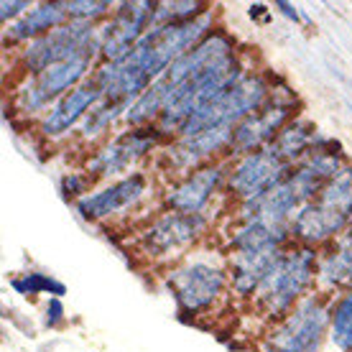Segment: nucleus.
I'll return each mask as SVG.
<instances>
[{"instance_id": "f257e3e1", "label": "nucleus", "mask_w": 352, "mask_h": 352, "mask_svg": "<svg viewBox=\"0 0 352 352\" xmlns=\"http://www.w3.org/2000/svg\"><path fill=\"white\" fill-rule=\"evenodd\" d=\"M319 256L322 253L317 248L296 245V243L283 248L253 296V309L258 314L271 324L291 314L294 307L317 286Z\"/></svg>"}, {"instance_id": "f03ea898", "label": "nucleus", "mask_w": 352, "mask_h": 352, "mask_svg": "<svg viewBox=\"0 0 352 352\" xmlns=\"http://www.w3.org/2000/svg\"><path fill=\"white\" fill-rule=\"evenodd\" d=\"M166 289L184 317H199L217 307V301L230 289L228 258H182L166 271Z\"/></svg>"}, {"instance_id": "7ed1b4c3", "label": "nucleus", "mask_w": 352, "mask_h": 352, "mask_svg": "<svg viewBox=\"0 0 352 352\" xmlns=\"http://www.w3.org/2000/svg\"><path fill=\"white\" fill-rule=\"evenodd\" d=\"M329 301L319 291L304 296L291 314L271 324L263 337V352H322L329 337Z\"/></svg>"}, {"instance_id": "20e7f679", "label": "nucleus", "mask_w": 352, "mask_h": 352, "mask_svg": "<svg viewBox=\"0 0 352 352\" xmlns=\"http://www.w3.org/2000/svg\"><path fill=\"white\" fill-rule=\"evenodd\" d=\"M97 49H100V26L69 21L52 34L21 46L13 62L23 77H36L49 67H56V64L77 59V56L97 54Z\"/></svg>"}, {"instance_id": "39448f33", "label": "nucleus", "mask_w": 352, "mask_h": 352, "mask_svg": "<svg viewBox=\"0 0 352 352\" xmlns=\"http://www.w3.org/2000/svg\"><path fill=\"white\" fill-rule=\"evenodd\" d=\"M164 143L168 141L164 138V133L156 125H148V128H128L120 135H115V138L105 141L102 146H97L87 159H85L82 171L89 176L92 184L123 179V176H128L131 168L138 166L146 156H151Z\"/></svg>"}, {"instance_id": "423d86ee", "label": "nucleus", "mask_w": 352, "mask_h": 352, "mask_svg": "<svg viewBox=\"0 0 352 352\" xmlns=\"http://www.w3.org/2000/svg\"><path fill=\"white\" fill-rule=\"evenodd\" d=\"M299 97L296 92L289 87V85H278L276 87V82H273V92L268 97V102H265L258 113L248 115L245 120L235 128L232 133V143H230V161L235 159H243V156H250V153H256V151H263L268 148L273 141H276V135L291 123V120H296L299 115Z\"/></svg>"}, {"instance_id": "0eeeda50", "label": "nucleus", "mask_w": 352, "mask_h": 352, "mask_svg": "<svg viewBox=\"0 0 352 352\" xmlns=\"http://www.w3.org/2000/svg\"><path fill=\"white\" fill-rule=\"evenodd\" d=\"M210 230L207 214H179L164 212L135 235V250L146 261H171L184 256Z\"/></svg>"}, {"instance_id": "6e6552de", "label": "nucleus", "mask_w": 352, "mask_h": 352, "mask_svg": "<svg viewBox=\"0 0 352 352\" xmlns=\"http://www.w3.org/2000/svg\"><path fill=\"white\" fill-rule=\"evenodd\" d=\"M153 6L151 0H125L115 3L113 16L100 26V64H113L125 59L135 49V44L153 26Z\"/></svg>"}, {"instance_id": "1a4fd4ad", "label": "nucleus", "mask_w": 352, "mask_h": 352, "mask_svg": "<svg viewBox=\"0 0 352 352\" xmlns=\"http://www.w3.org/2000/svg\"><path fill=\"white\" fill-rule=\"evenodd\" d=\"M289 174L291 166L283 164L271 148L256 151L250 156L230 161L225 192L238 204L253 202L258 197L273 192L278 184H283L289 179Z\"/></svg>"}, {"instance_id": "9d476101", "label": "nucleus", "mask_w": 352, "mask_h": 352, "mask_svg": "<svg viewBox=\"0 0 352 352\" xmlns=\"http://www.w3.org/2000/svg\"><path fill=\"white\" fill-rule=\"evenodd\" d=\"M228 166L230 161H214L171 182L161 197L164 210L179 212V214H204L207 204L225 189Z\"/></svg>"}, {"instance_id": "9b49d317", "label": "nucleus", "mask_w": 352, "mask_h": 352, "mask_svg": "<svg viewBox=\"0 0 352 352\" xmlns=\"http://www.w3.org/2000/svg\"><path fill=\"white\" fill-rule=\"evenodd\" d=\"M146 192H148V176L143 171H133L123 179H115L105 186L92 189L85 199L74 204V210L85 222H105L138 207Z\"/></svg>"}, {"instance_id": "f8f14e48", "label": "nucleus", "mask_w": 352, "mask_h": 352, "mask_svg": "<svg viewBox=\"0 0 352 352\" xmlns=\"http://www.w3.org/2000/svg\"><path fill=\"white\" fill-rule=\"evenodd\" d=\"M350 225L352 217L314 199V202L301 204L299 212L294 214V220H291V240L296 245L317 248L319 250V248L332 245Z\"/></svg>"}, {"instance_id": "ddd939ff", "label": "nucleus", "mask_w": 352, "mask_h": 352, "mask_svg": "<svg viewBox=\"0 0 352 352\" xmlns=\"http://www.w3.org/2000/svg\"><path fill=\"white\" fill-rule=\"evenodd\" d=\"M100 100H102V92L97 87L95 77H89L87 82H82L80 87H74L62 100L54 102L52 110L38 120V133L49 141L69 135L72 131L80 128V123Z\"/></svg>"}, {"instance_id": "4468645a", "label": "nucleus", "mask_w": 352, "mask_h": 352, "mask_svg": "<svg viewBox=\"0 0 352 352\" xmlns=\"http://www.w3.org/2000/svg\"><path fill=\"white\" fill-rule=\"evenodd\" d=\"M301 199L289 179L278 184L273 192L258 197L253 202H243L235 207V222H261L271 228H289L294 214L299 212Z\"/></svg>"}, {"instance_id": "2eb2a0df", "label": "nucleus", "mask_w": 352, "mask_h": 352, "mask_svg": "<svg viewBox=\"0 0 352 352\" xmlns=\"http://www.w3.org/2000/svg\"><path fill=\"white\" fill-rule=\"evenodd\" d=\"M69 23L67 13V0H52V3H36L23 18H18L16 23L6 26L3 31V49L18 52L21 46L31 44L41 36L52 34L59 26Z\"/></svg>"}, {"instance_id": "dca6fc26", "label": "nucleus", "mask_w": 352, "mask_h": 352, "mask_svg": "<svg viewBox=\"0 0 352 352\" xmlns=\"http://www.w3.org/2000/svg\"><path fill=\"white\" fill-rule=\"evenodd\" d=\"M283 248H263V250H238L228 253L230 291L238 299H250L258 294L263 278L271 271L273 261L278 258Z\"/></svg>"}, {"instance_id": "f3484780", "label": "nucleus", "mask_w": 352, "mask_h": 352, "mask_svg": "<svg viewBox=\"0 0 352 352\" xmlns=\"http://www.w3.org/2000/svg\"><path fill=\"white\" fill-rule=\"evenodd\" d=\"M97 64V54H87V56H77V59H69V62H62L56 67H49L46 72L31 77L36 85V89L41 92L49 105H54L56 100H62L67 92H72L74 87H80L82 82H87L92 74H95Z\"/></svg>"}, {"instance_id": "a211bd4d", "label": "nucleus", "mask_w": 352, "mask_h": 352, "mask_svg": "<svg viewBox=\"0 0 352 352\" xmlns=\"http://www.w3.org/2000/svg\"><path fill=\"white\" fill-rule=\"evenodd\" d=\"M317 286L319 294H342L352 289V225L319 256Z\"/></svg>"}, {"instance_id": "6ab92c4d", "label": "nucleus", "mask_w": 352, "mask_h": 352, "mask_svg": "<svg viewBox=\"0 0 352 352\" xmlns=\"http://www.w3.org/2000/svg\"><path fill=\"white\" fill-rule=\"evenodd\" d=\"M317 138H319L317 125L311 123V120H307V118H296V120H291V123L276 135V141H273L268 148H271L283 164H289V166L294 168L301 159H307L309 153L314 151Z\"/></svg>"}, {"instance_id": "aec40b11", "label": "nucleus", "mask_w": 352, "mask_h": 352, "mask_svg": "<svg viewBox=\"0 0 352 352\" xmlns=\"http://www.w3.org/2000/svg\"><path fill=\"white\" fill-rule=\"evenodd\" d=\"M125 113H128V105L125 102H115V100H100L92 110L87 113V118L80 123L77 128V138L82 143H92L97 138H102L113 131L118 120H125Z\"/></svg>"}, {"instance_id": "412c9836", "label": "nucleus", "mask_w": 352, "mask_h": 352, "mask_svg": "<svg viewBox=\"0 0 352 352\" xmlns=\"http://www.w3.org/2000/svg\"><path fill=\"white\" fill-rule=\"evenodd\" d=\"M329 342L340 352H352V289L329 301Z\"/></svg>"}, {"instance_id": "4be33fe9", "label": "nucleus", "mask_w": 352, "mask_h": 352, "mask_svg": "<svg viewBox=\"0 0 352 352\" xmlns=\"http://www.w3.org/2000/svg\"><path fill=\"white\" fill-rule=\"evenodd\" d=\"M212 6L204 0H161L153 6V26H168V23H186L204 16ZM151 26V28H153Z\"/></svg>"}, {"instance_id": "5701e85b", "label": "nucleus", "mask_w": 352, "mask_h": 352, "mask_svg": "<svg viewBox=\"0 0 352 352\" xmlns=\"http://www.w3.org/2000/svg\"><path fill=\"white\" fill-rule=\"evenodd\" d=\"M317 202L352 217V164H344L342 171L319 192Z\"/></svg>"}, {"instance_id": "b1692460", "label": "nucleus", "mask_w": 352, "mask_h": 352, "mask_svg": "<svg viewBox=\"0 0 352 352\" xmlns=\"http://www.w3.org/2000/svg\"><path fill=\"white\" fill-rule=\"evenodd\" d=\"M10 289L21 294V296H38V294H52V299H62L67 294V286L62 281H56L52 276L38 271H26L10 278Z\"/></svg>"}, {"instance_id": "393cba45", "label": "nucleus", "mask_w": 352, "mask_h": 352, "mask_svg": "<svg viewBox=\"0 0 352 352\" xmlns=\"http://www.w3.org/2000/svg\"><path fill=\"white\" fill-rule=\"evenodd\" d=\"M115 3L110 0H67V13L74 23H92L97 26L100 21H107L113 16Z\"/></svg>"}, {"instance_id": "a878e982", "label": "nucleus", "mask_w": 352, "mask_h": 352, "mask_svg": "<svg viewBox=\"0 0 352 352\" xmlns=\"http://www.w3.org/2000/svg\"><path fill=\"white\" fill-rule=\"evenodd\" d=\"M92 192V182L85 171H69L59 179V194H62L64 202L77 204L80 199H85Z\"/></svg>"}, {"instance_id": "bb28decb", "label": "nucleus", "mask_w": 352, "mask_h": 352, "mask_svg": "<svg viewBox=\"0 0 352 352\" xmlns=\"http://www.w3.org/2000/svg\"><path fill=\"white\" fill-rule=\"evenodd\" d=\"M31 8H34V3H28V0H3L0 3V23L10 26V23H16L18 18L26 16Z\"/></svg>"}, {"instance_id": "cd10ccee", "label": "nucleus", "mask_w": 352, "mask_h": 352, "mask_svg": "<svg viewBox=\"0 0 352 352\" xmlns=\"http://www.w3.org/2000/svg\"><path fill=\"white\" fill-rule=\"evenodd\" d=\"M46 327L49 329H54V327H59L64 322V304L62 299H49V304H46V317H44Z\"/></svg>"}, {"instance_id": "c85d7f7f", "label": "nucleus", "mask_w": 352, "mask_h": 352, "mask_svg": "<svg viewBox=\"0 0 352 352\" xmlns=\"http://www.w3.org/2000/svg\"><path fill=\"white\" fill-rule=\"evenodd\" d=\"M276 10H278L281 16L289 18V21H294V23L299 21V10H296V6H291V3H286V0H278V3H276Z\"/></svg>"}, {"instance_id": "c756f323", "label": "nucleus", "mask_w": 352, "mask_h": 352, "mask_svg": "<svg viewBox=\"0 0 352 352\" xmlns=\"http://www.w3.org/2000/svg\"><path fill=\"white\" fill-rule=\"evenodd\" d=\"M265 13H268V6H263V3H256V6H250V10H248V16L250 18L265 16Z\"/></svg>"}, {"instance_id": "7c9ffc66", "label": "nucleus", "mask_w": 352, "mask_h": 352, "mask_svg": "<svg viewBox=\"0 0 352 352\" xmlns=\"http://www.w3.org/2000/svg\"><path fill=\"white\" fill-rule=\"evenodd\" d=\"M347 107H350V115H352V102H350V100H347Z\"/></svg>"}]
</instances>
